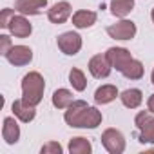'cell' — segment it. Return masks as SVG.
I'll use <instances>...</instances> for the list:
<instances>
[{"label": "cell", "mask_w": 154, "mask_h": 154, "mask_svg": "<svg viewBox=\"0 0 154 154\" xmlns=\"http://www.w3.org/2000/svg\"><path fill=\"white\" fill-rule=\"evenodd\" d=\"M72 102V93L69 89H56L53 93V105L56 109H67Z\"/></svg>", "instance_id": "20"}, {"label": "cell", "mask_w": 154, "mask_h": 154, "mask_svg": "<svg viewBox=\"0 0 154 154\" xmlns=\"http://www.w3.org/2000/svg\"><path fill=\"white\" fill-rule=\"evenodd\" d=\"M17 118V116H15ZM8 116L4 118V125H2V138L6 140L8 145H15L18 140H20V127L17 123V120Z\"/></svg>", "instance_id": "13"}, {"label": "cell", "mask_w": 154, "mask_h": 154, "mask_svg": "<svg viewBox=\"0 0 154 154\" xmlns=\"http://www.w3.org/2000/svg\"><path fill=\"white\" fill-rule=\"evenodd\" d=\"M107 35L114 40H131L136 35V24L131 20H120L107 27Z\"/></svg>", "instance_id": "6"}, {"label": "cell", "mask_w": 154, "mask_h": 154, "mask_svg": "<svg viewBox=\"0 0 154 154\" xmlns=\"http://www.w3.org/2000/svg\"><path fill=\"white\" fill-rule=\"evenodd\" d=\"M91 150H93V145L87 138L78 136V138H72L69 141V152L71 154H91Z\"/></svg>", "instance_id": "19"}, {"label": "cell", "mask_w": 154, "mask_h": 154, "mask_svg": "<svg viewBox=\"0 0 154 154\" xmlns=\"http://www.w3.org/2000/svg\"><path fill=\"white\" fill-rule=\"evenodd\" d=\"M102 145L111 154H122L125 150V138L116 129H107L102 134Z\"/></svg>", "instance_id": "5"}, {"label": "cell", "mask_w": 154, "mask_h": 154, "mask_svg": "<svg viewBox=\"0 0 154 154\" xmlns=\"http://www.w3.org/2000/svg\"><path fill=\"white\" fill-rule=\"evenodd\" d=\"M120 100L127 109H138L143 102V93L140 89H125L120 94Z\"/></svg>", "instance_id": "17"}, {"label": "cell", "mask_w": 154, "mask_h": 154, "mask_svg": "<svg viewBox=\"0 0 154 154\" xmlns=\"http://www.w3.org/2000/svg\"><path fill=\"white\" fill-rule=\"evenodd\" d=\"M58 44V49L67 54V56H74L76 53H78L82 49V36L78 33H74V31H67V33H62L56 40Z\"/></svg>", "instance_id": "4"}, {"label": "cell", "mask_w": 154, "mask_h": 154, "mask_svg": "<svg viewBox=\"0 0 154 154\" xmlns=\"http://www.w3.org/2000/svg\"><path fill=\"white\" fill-rule=\"evenodd\" d=\"M71 13H72V8H71V4L69 2H56L49 11H47V18H49V22H53V24H63V22H67L69 20V17H71Z\"/></svg>", "instance_id": "11"}, {"label": "cell", "mask_w": 154, "mask_h": 154, "mask_svg": "<svg viewBox=\"0 0 154 154\" xmlns=\"http://www.w3.org/2000/svg\"><path fill=\"white\" fill-rule=\"evenodd\" d=\"M62 145L58 143V141H49V143H45L42 149H40V152L42 154H62Z\"/></svg>", "instance_id": "23"}, {"label": "cell", "mask_w": 154, "mask_h": 154, "mask_svg": "<svg viewBox=\"0 0 154 154\" xmlns=\"http://www.w3.org/2000/svg\"><path fill=\"white\" fill-rule=\"evenodd\" d=\"M147 109H149L150 114H154V94L149 96V100H147Z\"/></svg>", "instance_id": "26"}, {"label": "cell", "mask_w": 154, "mask_h": 154, "mask_svg": "<svg viewBox=\"0 0 154 154\" xmlns=\"http://www.w3.org/2000/svg\"><path fill=\"white\" fill-rule=\"evenodd\" d=\"M8 29L17 38H27L33 33V26L29 24V20L26 18V15H13L11 20H9V24H8Z\"/></svg>", "instance_id": "9"}, {"label": "cell", "mask_w": 154, "mask_h": 154, "mask_svg": "<svg viewBox=\"0 0 154 154\" xmlns=\"http://www.w3.org/2000/svg\"><path fill=\"white\" fill-rule=\"evenodd\" d=\"M134 9V0H111V13L118 18H125Z\"/></svg>", "instance_id": "18"}, {"label": "cell", "mask_w": 154, "mask_h": 154, "mask_svg": "<svg viewBox=\"0 0 154 154\" xmlns=\"http://www.w3.org/2000/svg\"><path fill=\"white\" fill-rule=\"evenodd\" d=\"M134 125L140 131L138 134L140 143H154V116H150L149 111L138 112L134 118Z\"/></svg>", "instance_id": "3"}, {"label": "cell", "mask_w": 154, "mask_h": 154, "mask_svg": "<svg viewBox=\"0 0 154 154\" xmlns=\"http://www.w3.org/2000/svg\"><path fill=\"white\" fill-rule=\"evenodd\" d=\"M63 120L69 127H76V129H96L102 123V112L96 107H89L84 100H74L65 114Z\"/></svg>", "instance_id": "1"}, {"label": "cell", "mask_w": 154, "mask_h": 154, "mask_svg": "<svg viewBox=\"0 0 154 154\" xmlns=\"http://www.w3.org/2000/svg\"><path fill=\"white\" fill-rule=\"evenodd\" d=\"M150 82L154 84V69H152V74H150Z\"/></svg>", "instance_id": "27"}, {"label": "cell", "mask_w": 154, "mask_h": 154, "mask_svg": "<svg viewBox=\"0 0 154 154\" xmlns=\"http://www.w3.org/2000/svg\"><path fill=\"white\" fill-rule=\"evenodd\" d=\"M13 15H15V11H13V9H9V8L2 9V13H0V27L8 29V24H9V20H11V17H13Z\"/></svg>", "instance_id": "24"}, {"label": "cell", "mask_w": 154, "mask_h": 154, "mask_svg": "<svg viewBox=\"0 0 154 154\" xmlns=\"http://www.w3.org/2000/svg\"><path fill=\"white\" fill-rule=\"evenodd\" d=\"M112 71V65L107 58V54H94L91 60H89V72L94 76V78L102 80V78H107Z\"/></svg>", "instance_id": "8"}, {"label": "cell", "mask_w": 154, "mask_h": 154, "mask_svg": "<svg viewBox=\"0 0 154 154\" xmlns=\"http://www.w3.org/2000/svg\"><path fill=\"white\" fill-rule=\"evenodd\" d=\"M11 47H13V45H11V38H9L8 35H0V53L6 56V53H8Z\"/></svg>", "instance_id": "25"}, {"label": "cell", "mask_w": 154, "mask_h": 154, "mask_svg": "<svg viewBox=\"0 0 154 154\" xmlns=\"http://www.w3.org/2000/svg\"><path fill=\"white\" fill-rule=\"evenodd\" d=\"M69 82H71L72 89H74V91H78V93L85 91V87H87L85 74H84V71H80L78 67H72V69L69 71Z\"/></svg>", "instance_id": "22"}, {"label": "cell", "mask_w": 154, "mask_h": 154, "mask_svg": "<svg viewBox=\"0 0 154 154\" xmlns=\"http://www.w3.org/2000/svg\"><path fill=\"white\" fill-rule=\"evenodd\" d=\"M96 18H98V15L94 11L80 9V11H76L72 15V24H74V27H78V29H87V27L96 24Z\"/></svg>", "instance_id": "15"}, {"label": "cell", "mask_w": 154, "mask_h": 154, "mask_svg": "<svg viewBox=\"0 0 154 154\" xmlns=\"http://www.w3.org/2000/svg\"><path fill=\"white\" fill-rule=\"evenodd\" d=\"M6 60L15 65V67H22V65H27L31 63L33 60V51L31 47L27 45H13L8 53H6Z\"/></svg>", "instance_id": "7"}, {"label": "cell", "mask_w": 154, "mask_h": 154, "mask_svg": "<svg viewBox=\"0 0 154 154\" xmlns=\"http://www.w3.org/2000/svg\"><path fill=\"white\" fill-rule=\"evenodd\" d=\"M11 109H13V114H15L20 122H24V123L33 122V120H35V116H36L35 107H33V105H29V103H26L24 100H15Z\"/></svg>", "instance_id": "14"}, {"label": "cell", "mask_w": 154, "mask_h": 154, "mask_svg": "<svg viewBox=\"0 0 154 154\" xmlns=\"http://www.w3.org/2000/svg\"><path fill=\"white\" fill-rule=\"evenodd\" d=\"M122 74L125 76L127 80H140L141 76H143V63H141L140 60H134V58H132V60L123 67Z\"/></svg>", "instance_id": "21"}, {"label": "cell", "mask_w": 154, "mask_h": 154, "mask_svg": "<svg viewBox=\"0 0 154 154\" xmlns=\"http://www.w3.org/2000/svg\"><path fill=\"white\" fill-rule=\"evenodd\" d=\"M44 91H45V82L40 72L31 71L22 78V100L26 103L36 107L44 98Z\"/></svg>", "instance_id": "2"}, {"label": "cell", "mask_w": 154, "mask_h": 154, "mask_svg": "<svg viewBox=\"0 0 154 154\" xmlns=\"http://www.w3.org/2000/svg\"><path fill=\"white\" fill-rule=\"evenodd\" d=\"M116 96H118L116 85L107 84V85H102V87L96 89V93H94V102H96L98 105H105V103H111L112 100H116Z\"/></svg>", "instance_id": "16"}, {"label": "cell", "mask_w": 154, "mask_h": 154, "mask_svg": "<svg viewBox=\"0 0 154 154\" xmlns=\"http://www.w3.org/2000/svg\"><path fill=\"white\" fill-rule=\"evenodd\" d=\"M47 0H15V11L20 15H40Z\"/></svg>", "instance_id": "12"}, {"label": "cell", "mask_w": 154, "mask_h": 154, "mask_svg": "<svg viewBox=\"0 0 154 154\" xmlns=\"http://www.w3.org/2000/svg\"><path fill=\"white\" fill-rule=\"evenodd\" d=\"M150 18H152V22H154V9L150 11Z\"/></svg>", "instance_id": "28"}, {"label": "cell", "mask_w": 154, "mask_h": 154, "mask_svg": "<svg viewBox=\"0 0 154 154\" xmlns=\"http://www.w3.org/2000/svg\"><path fill=\"white\" fill-rule=\"evenodd\" d=\"M105 54H107V58H109L112 69H116V71H120V72H122L123 67L132 60L129 49H125V47H111V49H107Z\"/></svg>", "instance_id": "10"}]
</instances>
